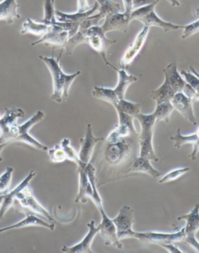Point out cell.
Listing matches in <instances>:
<instances>
[{"instance_id":"obj_32","label":"cell","mask_w":199,"mask_h":253,"mask_svg":"<svg viewBox=\"0 0 199 253\" xmlns=\"http://www.w3.org/2000/svg\"><path fill=\"white\" fill-rule=\"evenodd\" d=\"M174 108L172 106L170 101H164V102L156 104V108L153 114L155 116L157 123L163 121L165 123H170V115L174 111Z\"/></svg>"},{"instance_id":"obj_7","label":"cell","mask_w":199,"mask_h":253,"mask_svg":"<svg viewBox=\"0 0 199 253\" xmlns=\"http://www.w3.org/2000/svg\"><path fill=\"white\" fill-rule=\"evenodd\" d=\"M44 118V112L42 111H38L28 121L23 123L22 125H18L14 142H21L33 147L37 150L48 151V147L47 146L44 145L29 133L31 128L36 125L37 123H40Z\"/></svg>"},{"instance_id":"obj_8","label":"cell","mask_w":199,"mask_h":253,"mask_svg":"<svg viewBox=\"0 0 199 253\" xmlns=\"http://www.w3.org/2000/svg\"><path fill=\"white\" fill-rule=\"evenodd\" d=\"M183 220L186 221V225L184 228L185 239L183 242L199 253V242L196 239V234L199 231V201L196 203L189 213L177 217V220Z\"/></svg>"},{"instance_id":"obj_21","label":"cell","mask_w":199,"mask_h":253,"mask_svg":"<svg viewBox=\"0 0 199 253\" xmlns=\"http://www.w3.org/2000/svg\"><path fill=\"white\" fill-rule=\"evenodd\" d=\"M28 227H43V228H47L50 231H54L55 228V224H50L48 222L42 220L36 215L30 213V214L27 215L25 218L17 222L16 224L0 228V234L4 233V232L8 231L19 229V228H28Z\"/></svg>"},{"instance_id":"obj_45","label":"cell","mask_w":199,"mask_h":253,"mask_svg":"<svg viewBox=\"0 0 199 253\" xmlns=\"http://www.w3.org/2000/svg\"><path fill=\"white\" fill-rule=\"evenodd\" d=\"M190 71H192V73H193V74H196V76H197L198 77H199V73H198L197 71H196V70H195V69L193 68V67H190Z\"/></svg>"},{"instance_id":"obj_31","label":"cell","mask_w":199,"mask_h":253,"mask_svg":"<svg viewBox=\"0 0 199 253\" xmlns=\"http://www.w3.org/2000/svg\"><path fill=\"white\" fill-rule=\"evenodd\" d=\"M92 95L97 99L106 101L111 105L115 106L119 101L116 94H115L113 89L107 88L103 86H95L92 90Z\"/></svg>"},{"instance_id":"obj_12","label":"cell","mask_w":199,"mask_h":253,"mask_svg":"<svg viewBox=\"0 0 199 253\" xmlns=\"http://www.w3.org/2000/svg\"><path fill=\"white\" fill-rule=\"evenodd\" d=\"M101 216V222L98 225L99 233L104 241L105 246H113L118 250H122L123 245L118 238L117 230L112 219L109 218L104 211V208L98 209Z\"/></svg>"},{"instance_id":"obj_30","label":"cell","mask_w":199,"mask_h":253,"mask_svg":"<svg viewBox=\"0 0 199 253\" xmlns=\"http://www.w3.org/2000/svg\"><path fill=\"white\" fill-rule=\"evenodd\" d=\"M175 94V92L172 89L171 86L164 81L158 88L152 90L150 97L155 101L156 104H159L164 101H171Z\"/></svg>"},{"instance_id":"obj_23","label":"cell","mask_w":199,"mask_h":253,"mask_svg":"<svg viewBox=\"0 0 199 253\" xmlns=\"http://www.w3.org/2000/svg\"><path fill=\"white\" fill-rule=\"evenodd\" d=\"M150 162V160L144 157H136L130 165L126 173H143L154 178H159L162 174L151 165Z\"/></svg>"},{"instance_id":"obj_38","label":"cell","mask_w":199,"mask_h":253,"mask_svg":"<svg viewBox=\"0 0 199 253\" xmlns=\"http://www.w3.org/2000/svg\"><path fill=\"white\" fill-rule=\"evenodd\" d=\"M13 169L11 167L6 168V171L2 173L0 176V194H5L7 193L12 178H13Z\"/></svg>"},{"instance_id":"obj_28","label":"cell","mask_w":199,"mask_h":253,"mask_svg":"<svg viewBox=\"0 0 199 253\" xmlns=\"http://www.w3.org/2000/svg\"><path fill=\"white\" fill-rule=\"evenodd\" d=\"M50 29H51V24H46L41 20L35 21L32 19L28 18L23 24L20 33L22 35L31 34V35L42 36L44 34L49 32Z\"/></svg>"},{"instance_id":"obj_2","label":"cell","mask_w":199,"mask_h":253,"mask_svg":"<svg viewBox=\"0 0 199 253\" xmlns=\"http://www.w3.org/2000/svg\"><path fill=\"white\" fill-rule=\"evenodd\" d=\"M77 35L82 41V44L86 43L89 44L92 49L101 55V59L107 66L112 67L113 70L115 68V66L107 59V51L111 46L116 44L117 41L108 39L106 33L103 31L101 26H93L86 30H78Z\"/></svg>"},{"instance_id":"obj_3","label":"cell","mask_w":199,"mask_h":253,"mask_svg":"<svg viewBox=\"0 0 199 253\" xmlns=\"http://www.w3.org/2000/svg\"><path fill=\"white\" fill-rule=\"evenodd\" d=\"M135 119L140 123L141 132L139 134V156L148 158L153 162H159L153 144L154 126L157 123L155 116L151 114L139 113Z\"/></svg>"},{"instance_id":"obj_11","label":"cell","mask_w":199,"mask_h":253,"mask_svg":"<svg viewBox=\"0 0 199 253\" xmlns=\"http://www.w3.org/2000/svg\"><path fill=\"white\" fill-rule=\"evenodd\" d=\"M135 239L145 244H154L162 246L164 244L184 242L185 231L184 228L174 233H163L156 231H146V232H136Z\"/></svg>"},{"instance_id":"obj_17","label":"cell","mask_w":199,"mask_h":253,"mask_svg":"<svg viewBox=\"0 0 199 253\" xmlns=\"http://www.w3.org/2000/svg\"><path fill=\"white\" fill-rule=\"evenodd\" d=\"M193 100L185 95L182 92H178L173 97L170 103L174 110L177 111L185 118L187 121L192 123V125H197L193 108Z\"/></svg>"},{"instance_id":"obj_27","label":"cell","mask_w":199,"mask_h":253,"mask_svg":"<svg viewBox=\"0 0 199 253\" xmlns=\"http://www.w3.org/2000/svg\"><path fill=\"white\" fill-rule=\"evenodd\" d=\"M19 7L20 5L17 0H2L0 2V20L12 24L15 20L20 18Z\"/></svg>"},{"instance_id":"obj_16","label":"cell","mask_w":199,"mask_h":253,"mask_svg":"<svg viewBox=\"0 0 199 253\" xmlns=\"http://www.w3.org/2000/svg\"><path fill=\"white\" fill-rule=\"evenodd\" d=\"M103 137H97L93 133L92 125L90 123L87 124L85 136L80 139L81 147L79 152V158L80 160L82 165H86L90 162L93 151L96 145L99 142L104 141Z\"/></svg>"},{"instance_id":"obj_22","label":"cell","mask_w":199,"mask_h":253,"mask_svg":"<svg viewBox=\"0 0 199 253\" xmlns=\"http://www.w3.org/2000/svg\"><path fill=\"white\" fill-rule=\"evenodd\" d=\"M165 80L176 94L178 92H183L187 85V82L183 78L181 73L177 70V65L176 63H171L163 69Z\"/></svg>"},{"instance_id":"obj_34","label":"cell","mask_w":199,"mask_h":253,"mask_svg":"<svg viewBox=\"0 0 199 253\" xmlns=\"http://www.w3.org/2000/svg\"><path fill=\"white\" fill-rule=\"evenodd\" d=\"M96 2L99 5L97 13L101 15L103 19L105 18L108 15L119 13L121 10L120 4L113 0H96Z\"/></svg>"},{"instance_id":"obj_39","label":"cell","mask_w":199,"mask_h":253,"mask_svg":"<svg viewBox=\"0 0 199 253\" xmlns=\"http://www.w3.org/2000/svg\"><path fill=\"white\" fill-rule=\"evenodd\" d=\"M55 0H44V17L43 21L46 23H55Z\"/></svg>"},{"instance_id":"obj_47","label":"cell","mask_w":199,"mask_h":253,"mask_svg":"<svg viewBox=\"0 0 199 253\" xmlns=\"http://www.w3.org/2000/svg\"><path fill=\"white\" fill-rule=\"evenodd\" d=\"M0 118H1V116H0Z\"/></svg>"},{"instance_id":"obj_42","label":"cell","mask_w":199,"mask_h":253,"mask_svg":"<svg viewBox=\"0 0 199 253\" xmlns=\"http://www.w3.org/2000/svg\"><path fill=\"white\" fill-rule=\"evenodd\" d=\"M159 2V0H132L133 10L150 4H158Z\"/></svg>"},{"instance_id":"obj_10","label":"cell","mask_w":199,"mask_h":253,"mask_svg":"<svg viewBox=\"0 0 199 253\" xmlns=\"http://www.w3.org/2000/svg\"><path fill=\"white\" fill-rule=\"evenodd\" d=\"M119 116V124L108 134L105 143H115L122 139L136 137L139 133L135 129L133 120L135 118L124 112H117Z\"/></svg>"},{"instance_id":"obj_14","label":"cell","mask_w":199,"mask_h":253,"mask_svg":"<svg viewBox=\"0 0 199 253\" xmlns=\"http://www.w3.org/2000/svg\"><path fill=\"white\" fill-rule=\"evenodd\" d=\"M16 200L18 201L23 209L32 211L33 213L44 216L48 220H53V217L50 214L49 212L35 199L32 189L29 187V185L18 193L16 196Z\"/></svg>"},{"instance_id":"obj_5","label":"cell","mask_w":199,"mask_h":253,"mask_svg":"<svg viewBox=\"0 0 199 253\" xmlns=\"http://www.w3.org/2000/svg\"><path fill=\"white\" fill-rule=\"evenodd\" d=\"M157 4H150L134 9L131 13V20H139L146 27H157L165 32H174L177 30L184 29L185 25L173 24L162 20L157 14L155 7Z\"/></svg>"},{"instance_id":"obj_37","label":"cell","mask_w":199,"mask_h":253,"mask_svg":"<svg viewBox=\"0 0 199 253\" xmlns=\"http://www.w3.org/2000/svg\"><path fill=\"white\" fill-rule=\"evenodd\" d=\"M48 153L50 161L53 163H62L67 160L66 153L60 144H57L53 148L48 149Z\"/></svg>"},{"instance_id":"obj_24","label":"cell","mask_w":199,"mask_h":253,"mask_svg":"<svg viewBox=\"0 0 199 253\" xmlns=\"http://www.w3.org/2000/svg\"><path fill=\"white\" fill-rule=\"evenodd\" d=\"M98 3L95 2L90 10L86 12L77 10V13H66L56 9L55 10V17H56L57 21H59V22L73 23V24H78L80 25L81 23L83 20H86L87 17H90L91 15L97 13V11H98Z\"/></svg>"},{"instance_id":"obj_36","label":"cell","mask_w":199,"mask_h":253,"mask_svg":"<svg viewBox=\"0 0 199 253\" xmlns=\"http://www.w3.org/2000/svg\"><path fill=\"white\" fill-rule=\"evenodd\" d=\"M188 171H190V168H181V169H174L173 171H170V172L166 173V174L161 177L158 182L159 184H163L174 182L183 175H185Z\"/></svg>"},{"instance_id":"obj_15","label":"cell","mask_w":199,"mask_h":253,"mask_svg":"<svg viewBox=\"0 0 199 253\" xmlns=\"http://www.w3.org/2000/svg\"><path fill=\"white\" fill-rule=\"evenodd\" d=\"M131 12L114 13L105 17L104 24L101 26L105 33L110 32H121L126 33L131 20Z\"/></svg>"},{"instance_id":"obj_46","label":"cell","mask_w":199,"mask_h":253,"mask_svg":"<svg viewBox=\"0 0 199 253\" xmlns=\"http://www.w3.org/2000/svg\"><path fill=\"white\" fill-rule=\"evenodd\" d=\"M3 195L4 194H0V205L2 204V200H3Z\"/></svg>"},{"instance_id":"obj_19","label":"cell","mask_w":199,"mask_h":253,"mask_svg":"<svg viewBox=\"0 0 199 253\" xmlns=\"http://www.w3.org/2000/svg\"><path fill=\"white\" fill-rule=\"evenodd\" d=\"M35 176H36V172L34 170H31L29 174H28V176L26 177L22 182L17 185L13 190L3 195V200H2V204L0 205V221L3 218V216L9 211V208L13 207L14 201L16 200V196L18 193H20V191L24 189V188L28 186L31 180L33 179Z\"/></svg>"},{"instance_id":"obj_1","label":"cell","mask_w":199,"mask_h":253,"mask_svg":"<svg viewBox=\"0 0 199 253\" xmlns=\"http://www.w3.org/2000/svg\"><path fill=\"white\" fill-rule=\"evenodd\" d=\"M61 55H62V51L57 59L54 57V55L51 57L44 56V55L39 56V59L42 61L43 63H45L52 77L53 92L51 94V98L58 103H62V101L67 100L69 92L73 81H75L81 74V71L76 72L74 74H66L61 67Z\"/></svg>"},{"instance_id":"obj_43","label":"cell","mask_w":199,"mask_h":253,"mask_svg":"<svg viewBox=\"0 0 199 253\" xmlns=\"http://www.w3.org/2000/svg\"><path fill=\"white\" fill-rule=\"evenodd\" d=\"M162 247L164 248L166 251L170 253H185V252L181 251L180 249L177 247L173 243H170V244H164L162 245Z\"/></svg>"},{"instance_id":"obj_9","label":"cell","mask_w":199,"mask_h":253,"mask_svg":"<svg viewBox=\"0 0 199 253\" xmlns=\"http://www.w3.org/2000/svg\"><path fill=\"white\" fill-rule=\"evenodd\" d=\"M116 230L119 240L132 239L135 238L136 231L132 229L135 218H134V210L129 206L124 205L119 211V214L112 219Z\"/></svg>"},{"instance_id":"obj_29","label":"cell","mask_w":199,"mask_h":253,"mask_svg":"<svg viewBox=\"0 0 199 253\" xmlns=\"http://www.w3.org/2000/svg\"><path fill=\"white\" fill-rule=\"evenodd\" d=\"M86 174H87L88 178L90 181V185H91L92 189H93V196H92L91 200L93 204H95L97 209L104 208L102 203V199H101V195L99 193L98 189L97 187V176H96V169L93 166V164L89 163L85 166L83 169Z\"/></svg>"},{"instance_id":"obj_40","label":"cell","mask_w":199,"mask_h":253,"mask_svg":"<svg viewBox=\"0 0 199 253\" xmlns=\"http://www.w3.org/2000/svg\"><path fill=\"white\" fill-rule=\"evenodd\" d=\"M181 76L186 81L187 84L190 85L192 88L195 90L197 94V101H199V78L193 74L192 71H186V70H181Z\"/></svg>"},{"instance_id":"obj_20","label":"cell","mask_w":199,"mask_h":253,"mask_svg":"<svg viewBox=\"0 0 199 253\" xmlns=\"http://www.w3.org/2000/svg\"><path fill=\"white\" fill-rule=\"evenodd\" d=\"M170 140L174 141V147L179 149L185 144H192L193 150L192 154H189V158L192 161H196L197 154L199 152V128L195 133L191 135H182L181 128H177L175 135L170 136Z\"/></svg>"},{"instance_id":"obj_44","label":"cell","mask_w":199,"mask_h":253,"mask_svg":"<svg viewBox=\"0 0 199 253\" xmlns=\"http://www.w3.org/2000/svg\"><path fill=\"white\" fill-rule=\"evenodd\" d=\"M8 145H9V143H0V162L2 161V157H1V153H2V151H3L4 149H5V147H6V146Z\"/></svg>"},{"instance_id":"obj_25","label":"cell","mask_w":199,"mask_h":253,"mask_svg":"<svg viewBox=\"0 0 199 253\" xmlns=\"http://www.w3.org/2000/svg\"><path fill=\"white\" fill-rule=\"evenodd\" d=\"M115 71L118 73V84L115 88L113 89L115 94L119 100L124 98V95L128 90V86L138 81L137 77L127 73L125 69L115 67Z\"/></svg>"},{"instance_id":"obj_13","label":"cell","mask_w":199,"mask_h":253,"mask_svg":"<svg viewBox=\"0 0 199 253\" xmlns=\"http://www.w3.org/2000/svg\"><path fill=\"white\" fill-rule=\"evenodd\" d=\"M150 28L144 26L143 29L136 35L132 44L128 46V48L125 50L122 57L119 61V66L120 68L125 69L127 66L132 64V62L137 57L142 48H143L146 39L148 38L150 33Z\"/></svg>"},{"instance_id":"obj_6","label":"cell","mask_w":199,"mask_h":253,"mask_svg":"<svg viewBox=\"0 0 199 253\" xmlns=\"http://www.w3.org/2000/svg\"><path fill=\"white\" fill-rule=\"evenodd\" d=\"M24 116L25 112L21 108H5V113L0 118V143H14L17 120Z\"/></svg>"},{"instance_id":"obj_18","label":"cell","mask_w":199,"mask_h":253,"mask_svg":"<svg viewBox=\"0 0 199 253\" xmlns=\"http://www.w3.org/2000/svg\"><path fill=\"white\" fill-rule=\"evenodd\" d=\"M88 232L81 242L73 246H63L61 249L62 253H93L91 250L92 242L96 235L99 233L98 226L96 227L95 221L91 220L87 224Z\"/></svg>"},{"instance_id":"obj_35","label":"cell","mask_w":199,"mask_h":253,"mask_svg":"<svg viewBox=\"0 0 199 253\" xmlns=\"http://www.w3.org/2000/svg\"><path fill=\"white\" fill-rule=\"evenodd\" d=\"M59 144H60L62 149L64 150L66 157H67V160L77 164V166L82 163L80 158H79L78 154L76 152L75 150L72 147L71 142H70V139L69 138H64Z\"/></svg>"},{"instance_id":"obj_41","label":"cell","mask_w":199,"mask_h":253,"mask_svg":"<svg viewBox=\"0 0 199 253\" xmlns=\"http://www.w3.org/2000/svg\"><path fill=\"white\" fill-rule=\"evenodd\" d=\"M184 32H183L182 39H186L191 37L192 35H196V34L199 32V19L195 20L194 22L191 24L185 25L184 28Z\"/></svg>"},{"instance_id":"obj_33","label":"cell","mask_w":199,"mask_h":253,"mask_svg":"<svg viewBox=\"0 0 199 253\" xmlns=\"http://www.w3.org/2000/svg\"><path fill=\"white\" fill-rule=\"evenodd\" d=\"M114 108L117 112H124L134 118L141 112V105L139 104L128 101L125 98L119 100Z\"/></svg>"},{"instance_id":"obj_4","label":"cell","mask_w":199,"mask_h":253,"mask_svg":"<svg viewBox=\"0 0 199 253\" xmlns=\"http://www.w3.org/2000/svg\"><path fill=\"white\" fill-rule=\"evenodd\" d=\"M139 143V136L121 139L115 143H106L104 160L111 166H119L132 158L135 147Z\"/></svg>"},{"instance_id":"obj_26","label":"cell","mask_w":199,"mask_h":253,"mask_svg":"<svg viewBox=\"0 0 199 253\" xmlns=\"http://www.w3.org/2000/svg\"><path fill=\"white\" fill-rule=\"evenodd\" d=\"M77 173L79 175V192L76 197L75 202L85 204L87 201V198L91 200L93 196V189L84 169L78 167Z\"/></svg>"}]
</instances>
